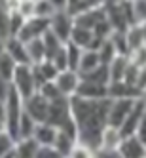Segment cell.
Returning <instances> with one entry per match:
<instances>
[{
    "instance_id": "1",
    "label": "cell",
    "mask_w": 146,
    "mask_h": 158,
    "mask_svg": "<svg viewBox=\"0 0 146 158\" xmlns=\"http://www.w3.org/2000/svg\"><path fill=\"white\" fill-rule=\"evenodd\" d=\"M70 107H72V118L78 126V141L97 151L101 147L103 130L108 126L110 97L91 101L74 95L70 97Z\"/></svg>"
},
{
    "instance_id": "2",
    "label": "cell",
    "mask_w": 146,
    "mask_h": 158,
    "mask_svg": "<svg viewBox=\"0 0 146 158\" xmlns=\"http://www.w3.org/2000/svg\"><path fill=\"white\" fill-rule=\"evenodd\" d=\"M12 86L17 89V94L23 97V101H27L29 97L38 94L40 86H38V78H36V73H34V65H17Z\"/></svg>"
},
{
    "instance_id": "3",
    "label": "cell",
    "mask_w": 146,
    "mask_h": 158,
    "mask_svg": "<svg viewBox=\"0 0 146 158\" xmlns=\"http://www.w3.org/2000/svg\"><path fill=\"white\" fill-rule=\"evenodd\" d=\"M139 99H110V109H108V126L121 128L123 122L131 114L133 107L137 105Z\"/></svg>"
},
{
    "instance_id": "4",
    "label": "cell",
    "mask_w": 146,
    "mask_h": 158,
    "mask_svg": "<svg viewBox=\"0 0 146 158\" xmlns=\"http://www.w3.org/2000/svg\"><path fill=\"white\" fill-rule=\"evenodd\" d=\"M72 120V107H70V97H61L57 101L49 103V116H48V124L55 128H63L66 122Z\"/></svg>"
},
{
    "instance_id": "5",
    "label": "cell",
    "mask_w": 146,
    "mask_h": 158,
    "mask_svg": "<svg viewBox=\"0 0 146 158\" xmlns=\"http://www.w3.org/2000/svg\"><path fill=\"white\" fill-rule=\"evenodd\" d=\"M51 29V19L46 17H30L25 21L23 29L19 32V40H23L25 44L30 40H36V38H44V35Z\"/></svg>"
},
{
    "instance_id": "6",
    "label": "cell",
    "mask_w": 146,
    "mask_h": 158,
    "mask_svg": "<svg viewBox=\"0 0 146 158\" xmlns=\"http://www.w3.org/2000/svg\"><path fill=\"white\" fill-rule=\"evenodd\" d=\"M55 36H57L61 42L69 44L70 36H72V31H74V17L66 12H57L51 17V29H49Z\"/></svg>"
},
{
    "instance_id": "7",
    "label": "cell",
    "mask_w": 146,
    "mask_h": 158,
    "mask_svg": "<svg viewBox=\"0 0 146 158\" xmlns=\"http://www.w3.org/2000/svg\"><path fill=\"white\" fill-rule=\"evenodd\" d=\"M25 112L30 114L38 124L48 122V116H49V101L44 95H40V94H34L32 97H29L25 101Z\"/></svg>"
},
{
    "instance_id": "8",
    "label": "cell",
    "mask_w": 146,
    "mask_h": 158,
    "mask_svg": "<svg viewBox=\"0 0 146 158\" xmlns=\"http://www.w3.org/2000/svg\"><path fill=\"white\" fill-rule=\"evenodd\" d=\"M146 118V103H144V97L137 101V105L133 107L131 114L127 116V120L123 122V126L120 128L123 137H129V135H137V130L142 124V120Z\"/></svg>"
},
{
    "instance_id": "9",
    "label": "cell",
    "mask_w": 146,
    "mask_h": 158,
    "mask_svg": "<svg viewBox=\"0 0 146 158\" xmlns=\"http://www.w3.org/2000/svg\"><path fill=\"white\" fill-rule=\"evenodd\" d=\"M105 8H106V19L114 29V32H127L133 27L121 4H105Z\"/></svg>"
},
{
    "instance_id": "10",
    "label": "cell",
    "mask_w": 146,
    "mask_h": 158,
    "mask_svg": "<svg viewBox=\"0 0 146 158\" xmlns=\"http://www.w3.org/2000/svg\"><path fill=\"white\" fill-rule=\"evenodd\" d=\"M103 21H106V8L101 6V8H95V10H87V12L80 14L74 17V25L78 27H84V29H89V31H95Z\"/></svg>"
},
{
    "instance_id": "11",
    "label": "cell",
    "mask_w": 146,
    "mask_h": 158,
    "mask_svg": "<svg viewBox=\"0 0 146 158\" xmlns=\"http://www.w3.org/2000/svg\"><path fill=\"white\" fill-rule=\"evenodd\" d=\"M118 151L121 158H146V145L137 137V135H129L123 137Z\"/></svg>"
},
{
    "instance_id": "12",
    "label": "cell",
    "mask_w": 146,
    "mask_h": 158,
    "mask_svg": "<svg viewBox=\"0 0 146 158\" xmlns=\"http://www.w3.org/2000/svg\"><path fill=\"white\" fill-rule=\"evenodd\" d=\"M55 82H57L61 94L65 97H74L76 92H78V88H80V84H82V76H80V73H76V71H63L57 76Z\"/></svg>"
},
{
    "instance_id": "13",
    "label": "cell",
    "mask_w": 146,
    "mask_h": 158,
    "mask_svg": "<svg viewBox=\"0 0 146 158\" xmlns=\"http://www.w3.org/2000/svg\"><path fill=\"white\" fill-rule=\"evenodd\" d=\"M6 52L12 55L17 65H32L29 50H27V44L23 40H19L17 36H10L6 40Z\"/></svg>"
},
{
    "instance_id": "14",
    "label": "cell",
    "mask_w": 146,
    "mask_h": 158,
    "mask_svg": "<svg viewBox=\"0 0 146 158\" xmlns=\"http://www.w3.org/2000/svg\"><path fill=\"white\" fill-rule=\"evenodd\" d=\"M108 97L110 99H142L144 94L139 88L129 86L125 82H110L108 86Z\"/></svg>"
},
{
    "instance_id": "15",
    "label": "cell",
    "mask_w": 146,
    "mask_h": 158,
    "mask_svg": "<svg viewBox=\"0 0 146 158\" xmlns=\"http://www.w3.org/2000/svg\"><path fill=\"white\" fill-rule=\"evenodd\" d=\"M76 95L82 97V99H91V101L108 99V86H101V84H95V82L82 80V84H80V88H78Z\"/></svg>"
},
{
    "instance_id": "16",
    "label": "cell",
    "mask_w": 146,
    "mask_h": 158,
    "mask_svg": "<svg viewBox=\"0 0 146 158\" xmlns=\"http://www.w3.org/2000/svg\"><path fill=\"white\" fill-rule=\"evenodd\" d=\"M34 73H36V78H38V86L46 84V82L57 80V76L61 74V71L57 69V65H55L51 59H46V61L34 65ZM38 89H40V88H38Z\"/></svg>"
},
{
    "instance_id": "17",
    "label": "cell",
    "mask_w": 146,
    "mask_h": 158,
    "mask_svg": "<svg viewBox=\"0 0 146 158\" xmlns=\"http://www.w3.org/2000/svg\"><path fill=\"white\" fill-rule=\"evenodd\" d=\"M57 133H59V130L55 128V126L44 122V124H38V126H36L34 139H36V143L40 147H53L55 139H57Z\"/></svg>"
},
{
    "instance_id": "18",
    "label": "cell",
    "mask_w": 146,
    "mask_h": 158,
    "mask_svg": "<svg viewBox=\"0 0 146 158\" xmlns=\"http://www.w3.org/2000/svg\"><path fill=\"white\" fill-rule=\"evenodd\" d=\"M121 139H123V135H121L120 128L106 126L103 130V135H101V147H99V149H118L120 143H121Z\"/></svg>"
},
{
    "instance_id": "19",
    "label": "cell",
    "mask_w": 146,
    "mask_h": 158,
    "mask_svg": "<svg viewBox=\"0 0 146 158\" xmlns=\"http://www.w3.org/2000/svg\"><path fill=\"white\" fill-rule=\"evenodd\" d=\"M101 65H103V63H101V55H99L97 50H84V55H82L78 73H80V74H87V73L99 69Z\"/></svg>"
},
{
    "instance_id": "20",
    "label": "cell",
    "mask_w": 146,
    "mask_h": 158,
    "mask_svg": "<svg viewBox=\"0 0 146 158\" xmlns=\"http://www.w3.org/2000/svg\"><path fill=\"white\" fill-rule=\"evenodd\" d=\"M129 63H131V59H129V57H125V55H118V57L108 65L112 82H121L123 78H125V73H127Z\"/></svg>"
},
{
    "instance_id": "21",
    "label": "cell",
    "mask_w": 146,
    "mask_h": 158,
    "mask_svg": "<svg viewBox=\"0 0 146 158\" xmlns=\"http://www.w3.org/2000/svg\"><path fill=\"white\" fill-rule=\"evenodd\" d=\"M101 6H105V0H69V14L76 17L87 10H95Z\"/></svg>"
},
{
    "instance_id": "22",
    "label": "cell",
    "mask_w": 146,
    "mask_h": 158,
    "mask_svg": "<svg viewBox=\"0 0 146 158\" xmlns=\"http://www.w3.org/2000/svg\"><path fill=\"white\" fill-rule=\"evenodd\" d=\"M40 149V145L36 143L34 137L30 139H19L15 145V156L17 158H36V152Z\"/></svg>"
},
{
    "instance_id": "23",
    "label": "cell",
    "mask_w": 146,
    "mask_h": 158,
    "mask_svg": "<svg viewBox=\"0 0 146 158\" xmlns=\"http://www.w3.org/2000/svg\"><path fill=\"white\" fill-rule=\"evenodd\" d=\"M82 80H87V82H95V84H101V86H110L112 78H110V69L108 65H101L99 69L87 73V74H80Z\"/></svg>"
},
{
    "instance_id": "24",
    "label": "cell",
    "mask_w": 146,
    "mask_h": 158,
    "mask_svg": "<svg viewBox=\"0 0 146 158\" xmlns=\"http://www.w3.org/2000/svg\"><path fill=\"white\" fill-rule=\"evenodd\" d=\"M27 50H29V55H30L32 65H38V63H42V61L48 59L46 46H44V40L42 38H36V40L27 42Z\"/></svg>"
},
{
    "instance_id": "25",
    "label": "cell",
    "mask_w": 146,
    "mask_h": 158,
    "mask_svg": "<svg viewBox=\"0 0 146 158\" xmlns=\"http://www.w3.org/2000/svg\"><path fill=\"white\" fill-rule=\"evenodd\" d=\"M76 143H78V139H74V137H70L69 133H65V131H61L59 130V133H57V139H55V149H57L65 158H69V154L72 152V149L76 147Z\"/></svg>"
},
{
    "instance_id": "26",
    "label": "cell",
    "mask_w": 146,
    "mask_h": 158,
    "mask_svg": "<svg viewBox=\"0 0 146 158\" xmlns=\"http://www.w3.org/2000/svg\"><path fill=\"white\" fill-rule=\"evenodd\" d=\"M125 36H127V42H129V50L131 53L135 50H139L142 46H146V38H144V31L140 25H133L127 32H125Z\"/></svg>"
},
{
    "instance_id": "27",
    "label": "cell",
    "mask_w": 146,
    "mask_h": 158,
    "mask_svg": "<svg viewBox=\"0 0 146 158\" xmlns=\"http://www.w3.org/2000/svg\"><path fill=\"white\" fill-rule=\"evenodd\" d=\"M15 69H17V63L14 61V57L8 52H4L2 55H0V76L6 78V80L12 84L14 74H15Z\"/></svg>"
},
{
    "instance_id": "28",
    "label": "cell",
    "mask_w": 146,
    "mask_h": 158,
    "mask_svg": "<svg viewBox=\"0 0 146 158\" xmlns=\"http://www.w3.org/2000/svg\"><path fill=\"white\" fill-rule=\"evenodd\" d=\"M36 126H38V122L32 118L30 114L23 112V116H21V120H19V139H30V137H34Z\"/></svg>"
},
{
    "instance_id": "29",
    "label": "cell",
    "mask_w": 146,
    "mask_h": 158,
    "mask_svg": "<svg viewBox=\"0 0 146 158\" xmlns=\"http://www.w3.org/2000/svg\"><path fill=\"white\" fill-rule=\"evenodd\" d=\"M44 46H46V53H48V59H53L55 55H57L61 50H63V46H65V42H61L57 36L53 35L51 31H48L46 35H44Z\"/></svg>"
},
{
    "instance_id": "30",
    "label": "cell",
    "mask_w": 146,
    "mask_h": 158,
    "mask_svg": "<svg viewBox=\"0 0 146 158\" xmlns=\"http://www.w3.org/2000/svg\"><path fill=\"white\" fill-rule=\"evenodd\" d=\"M97 52H99V55H101V63H103V65H110L112 61L118 57V52H116V48H114V44H112L110 38L103 40V44L99 46Z\"/></svg>"
},
{
    "instance_id": "31",
    "label": "cell",
    "mask_w": 146,
    "mask_h": 158,
    "mask_svg": "<svg viewBox=\"0 0 146 158\" xmlns=\"http://www.w3.org/2000/svg\"><path fill=\"white\" fill-rule=\"evenodd\" d=\"M66 55H69V71H76L80 69V61H82V55H84V50L78 48L76 44L69 42L66 44Z\"/></svg>"
},
{
    "instance_id": "32",
    "label": "cell",
    "mask_w": 146,
    "mask_h": 158,
    "mask_svg": "<svg viewBox=\"0 0 146 158\" xmlns=\"http://www.w3.org/2000/svg\"><path fill=\"white\" fill-rule=\"evenodd\" d=\"M38 94L40 95H44L49 103L51 101H57V99H61V97H65L63 94H61V89H59V86H57V82H46V84H42L40 86V89H38Z\"/></svg>"
},
{
    "instance_id": "33",
    "label": "cell",
    "mask_w": 146,
    "mask_h": 158,
    "mask_svg": "<svg viewBox=\"0 0 146 158\" xmlns=\"http://www.w3.org/2000/svg\"><path fill=\"white\" fill-rule=\"evenodd\" d=\"M110 40H112V44H114V48H116L118 55H125V57H129V55H131L129 42H127L125 32H114V35L110 36Z\"/></svg>"
},
{
    "instance_id": "34",
    "label": "cell",
    "mask_w": 146,
    "mask_h": 158,
    "mask_svg": "<svg viewBox=\"0 0 146 158\" xmlns=\"http://www.w3.org/2000/svg\"><path fill=\"white\" fill-rule=\"evenodd\" d=\"M15 145H17V141L8 131L0 133V158L6 156V154H10V152H14L15 151Z\"/></svg>"
},
{
    "instance_id": "35",
    "label": "cell",
    "mask_w": 146,
    "mask_h": 158,
    "mask_svg": "<svg viewBox=\"0 0 146 158\" xmlns=\"http://www.w3.org/2000/svg\"><path fill=\"white\" fill-rule=\"evenodd\" d=\"M55 14H57V10L53 8V4L49 2V0H40V2H36V14H34V17L51 19Z\"/></svg>"
},
{
    "instance_id": "36",
    "label": "cell",
    "mask_w": 146,
    "mask_h": 158,
    "mask_svg": "<svg viewBox=\"0 0 146 158\" xmlns=\"http://www.w3.org/2000/svg\"><path fill=\"white\" fill-rule=\"evenodd\" d=\"M25 17L21 15L19 12H12V15H10V36H19L21 29H23L25 25Z\"/></svg>"
},
{
    "instance_id": "37",
    "label": "cell",
    "mask_w": 146,
    "mask_h": 158,
    "mask_svg": "<svg viewBox=\"0 0 146 158\" xmlns=\"http://www.w3.org/2000/svg\"><path fill=\"white\" fill-rule=\"evenodd\" d=\"M69 158H95V151L91 147H87V145L78 141L76 147L72 149V152L69 154Z\"/></svg>"
},
{
    "instance_id": "38",
    "label": "cell",
    "mask_w": 146,
    "mask_h": 158,
    "mask_svg": "<svg viewBox=\"0 0 146 158\" xmlns=\"http://www.w3.org/2000/svg\"><path fill=\"white\" fill-rule=\"evenodd\" d=\"M133 12H135V23L137 25L146 23V0H133Z\"/></svg>"
},
{
    "instance_id": "39",
    "label": "cell",
    "mask_w": 146,
    "mask_h": 158,
    "mask_svg": "<svg viewBox=\"0 0 146 158\" xmlns=\"http://www.w3.org/2000/svg\"><path fill=\"white\" fill-rule=\"evenodd\" d=\"M15 12H19L25 19H30V17H34V14H36V2H34V0H25V2H19V6H17Z\"/></svg>"
},
{
    "instance_id": "40",
    "label": "cell",
    "mask_w": 146,
    "mask_h": 158,
    "mask_svg": "<svg viewBox=\"0 0 146 158\" xmlns=\"http://www.w3.org/2000/svg\"><path fill=\"white\" fill-rule=\"evenodd\" d=\"M129 59H131L133 65H137L139 69H146V46L135 50V52L129 55Z\"/></svg>"
},
{
    "instance_id": "41",
    "label": "cell",
    "mask_w": 146,
    "mask_h": 158,
    "mask_svg": "<svg viewBox=\"0 0 146 158\" xmlns=\"http://www.w3.org/2000/svg\"><path fill=\"white\" fill-rule=\"evenodd\" d=\"M55 65H57V69L63 73V71H69V55H66V44L63 46V50L55 55V57L51 59Z\"/></svg>"
},
{
    "instance_id": "42",
    "label": "cell",
    "mask_w": 146,
    "mask_h": 158,
    "mask_svg": "<svg viewBox=\"0 0 146 158\" xmlns=\"http://www.w3.org/2000/svg\"><path fill=\"white\" fill-rule=\"evenodd\" d=\"M36 158H65V156L55 147H40L36 152Z\"/></svg>"
},
{
    "instance_id": "43",
    "label": "cell",
    "mask_w": 146,
    "mask_h": 158,
    "mask_svg": "<svg viewBox=\"0 0 146 158\" xmlns=\"http://www.w3.org/2000/svg\"><path fill=\"white\" fill-rule=\"evenodd\" d=\"M95 154H97V158H121L118 149H99V151H95Z\"/></svg>"
},
{
    "instance_id": "44",
    "label": "cell",
    "mask_w": 146,
    "mask_h": 158,
    "mask_svg": "<svg viewBox=\"0 0 146 158\" xmlns=\"http://www.w3.org/2000/svg\"><path fill=\"white\" fill-rule=\"evenodd\" d=\"M10 88H12V84H10L6 78L0 76V99L6 101V97H8V94H10Z\"/></svg>"
},
{
    "instance_id": "45",
    "label": "cell",
    "mask_w": 146,
    "mask_h": 158,
    "mask_svg": "<svg viewBox=\"0 0 146 158\" xmlns=\"http://www.w3.org/2000/svg\"><path fill=\"white\" fill-rule=\"evenodd\" d=\"M49 2L53 4V8L57 10V12H69V0H49Z\"/></svg>"
},
{
    "instance_id": "46",
    "label": "cell",
    "mask_w": 146,
    "mask_h": 158,
    "mask_svg": "<svg viewBox=\"0 0 146 158\" xmlns=\"http://www.w3.org/2000/svg\"><path fill=\"white\" fill-rule=\"evenodd\" d=\"M137 137L146 145V118L142 120V124H140V126H139V130H137Z\"/></svg>"
},
{
    "instance_id": "47",
    "label": "cell",
    "mask_w": 146,
    "mask_h": 158,
    "mask_svg": "<svg viewBox=\"0 0 146 158\" xmlns=\"http://www.w3.org/2000/svg\"><path fill=\"white\" fill-rule=\"evenodd\" d=\"M0 120H6V101L0 99Z\"/></svg>"
},
{
    "instance_id": "48",
    "label": "cell",
    "mask_w": 146,
    "mask_h": 158,
    "mask_svg": "<svg viewBox=\"0 0 146 158\" xmlns=\"http://www.w3.org/2000/svg\"><path fill=\"white\" fill-rule=\"evenodd\" d=\"M4 52H6V38L0 35V55H2Z\"/></svg>"
},
{
    "instance_id": "49",
    "label": "cell",
    "mask_w": 146,
    "mask_h": 158,
    "mask_svg": "<svg viewBox=\"0 0 146 158\" xmlns=\"http://www.w3.org/2000/svg\"><path fill=\"white\" fill-rule=\"evenodd\" d=\"M123 0H105V4H121Z\"/></svg>"
},
{
    "instance_id": "50",
    "label": "cell",
    "mask_w": 146,
    "mask_h": 158,
    "mask_svg": "<svg viewBox=\"0 0 146 158\" xmlns=\"http://www.w3.org/2000/svg\"><path fill=\"white\" fill-rule=\"evenodd\" d=\"M2 158H17V156H15V151H14V152H10V154H6V156H2Z\"/></svg>"
},
{
    "instance_id": "51",
    "label": "cell",
    "mask_w": 146,
    "mask_h": 158,
    "mask_svg": "<svg viewBox=\"0 0 146 158\" xmlns=\"http://www.w3.org/2000/svg\"><path fill=\"white\" fill-rule=\"evenodd\" d=\"M140 27H142V31H144V38H146V23H142Z\"/></svg>"
},
{
    "instance_id": "52",
    "label": "cell",
    "mask_w": 146,
    "mask_h": 158,
    "mask_svg": "<svg viewBox=\"0 0 146 158\" xmlns=\"http://www.w3.org/2000/svg\"><path fill=\"white\" fill-rule=\"evenodd\" d=\"M144 103H146V95H144Z\"/></svg>"
},
{
    "instance_id": "53",
    "label": "cell",
    "mask_w": 146,
    "mask_h": 158,
    "mask_svg": "<svg viewBox=\"0 0 146 158\" xmlns=\"http://www.w3.org/2000/svg\"><path fill=\"white\" fill-rule=\"evenodd\" d=\"M19 2H25V0H19Z\"/></svg>"
},
{
    "instance_id": "54",
    "label": "cell",
    "mask_w": 146,
    "mask_h": 158,
    "mask_svg": "<svg viewBox=\"0 0 146 158\" xmlns=\"http://www.w3.org/2000/svg\"><path fill=\"white\" fill-rule=\"evenodd\" d=\"M34 2H40V0H34Z\"/></svg>"
},
{
    "instance_id": "55",
    "label": "cell",
    "mask_w": 146,
    "mask_h": 158,
    "mask_svg": "<svg viewBox=\"0 0 146 158\" xmlns=\"http://www.w3.org/2000/svg\"><path fill=\"white\" fill-rule=\"evenodd\" d=\"M95 158H97V154H95Z\"/></svg>"
}]
</instances>
